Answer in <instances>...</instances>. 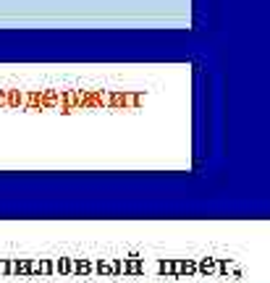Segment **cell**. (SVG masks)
Wrapping results in <instances>:
<instances>
[{"label":"cell","mask_w":270,"mask_h":283,"mask_svg":"<svg viewBox=\"0 0 270 283\" xmlns=\"http://www.w3.org/2000/svg\"><path fill=\"white\" fill-rule=\"evenodd\" d=\"M71 270H76V273H92V265H89L87 260H82V262H71Z\"/></svg>","instance_id":"cell-2"},{"label":"cell","mask_w":270,"mask_h":283,"mask_svg":"<svg viewBox=\"0 0 270 283\" xmlns=\"http://www.w3.org/2000/svg\"><path fill=\"white\" fill-rule=\"evenodd\" d=\"M97 273L108 275V273H110V265H108V262H97Z\"/></svg>","instance_id":"cell-3"},{"label":"cell","mask_w":270,"mask_h":283,"mask_svg":"<svg viewBox=\"0 0 270 283\" xmlns=\"http://www.w3.org/2000/svg\"><path fill=\"white\" fill-rule=\"evenodd\" d=\"M53 267H55L58 273H71V260H68V257H61V260H58V262L53 265Z\"/></svg>","instance_id":"cell-1"}]
</instances>
